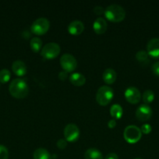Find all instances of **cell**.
I'll return each mask as SVG.
<instances>
[{"label": "cell", "mask_w": 159, "mask_h": 159, "mask_svg": "<svg viewBox=\"0 0 159 159\" xmlns=\"http://www.w3.org/2000/svg\"><path fill=\"white\" fill-rule=\"evenodd\" d=\"M115 125H116V121H115V119H111L108 123V126L110 128H113V127H115Z\"/></svg>", "instance_id": "obj_31"}, {"label": "cell", "mask_w": 159, "mask_h": 159, "mask_svg": "<svg viewBox=\"0 0 159 159\" xmlns=\"http://www.w3.org/2000/svg\"><path fill=\"white\" fill-rule=\"evenodd\" d=\"M142 132L138 127L135 125H129L125 128L123 136L127 142L134 144L141 138Z\"/></svg>", "instance_id": "obj_4"}, {"label": "cell", "mask_w": 159, "mask_h": 159, "mask_svg": "<svg viewBox=\"0 0 159 159\" xmlns=\"http://www.w3.org/2000/svg\"><path fill=\"white\" fill-rule=\"evenodd\" d=\"M9 158V152L6 147L0 144V159H8Z\"/></svg>", "instance_id": "obj_24"}, {"label": "cell", "mask_w": 159, "mask_h": 159, "mask_svg": "<svg viewBox=\"0 0 159 159\" xmlns=\"http://www.w3.org/2000/svg\"><path fill=\"white\" fill-rule=\"evenodd\" d=\"M11 77V73L10 71L8 69H2L0 71V82L2 83H6L9 81Z\"/></svg>", "instance_id": "obj_23"}, {"label": "cell", "mask_w": 159, "mask_h": 159, "mask_svg": "<svg viewBox=\"0 0 159 159\" xmlns=\"http://www.w3.org/2000/svg\"><path fill=\"white\" fill-rule=\"evenodd\" d=\"M60 65L64 71L70 72L76 69V66H77V61L74 56L72 55L71 54L65 53L61 56Z\"/></svg>", "instance_id": "obj_7"}, {"label": "cell", "mask_w": 159, "mask_h": 159, "mask_svg": "<svg viewBox=\"0 0 159 159\" xmlns=\"http://www.w3.org/2000/svg\"><path fill=\"white\" fill-rule=\"evenodd\" d=\"M104 16L112 22H119L124 20L126 11L124 8L118 4H111L104 9Z\"/></svg>", "instance_id": "obj_2"}, {"label": "cell", "mask_w": 159, "mask_h": 159, "mask_svg": "<svg viewBox=\"0 0 159 159\" xmlns=\"http://www.w3.org/2000/svg\"><path fill=\"white\" fill-rule=\"evenodd\" d=\"M30 46L31 48L34 52H37L41 49L42 40L39 37H33L30 41Z\"/></svg>", "instance_id": "obj_20"}, {"label": "cell", "mask_w": 159, "mask_h": 159, "mask_svg": "<svg viewBox=\"0 0 159 159\" xmlns=\"http://www.w3.org/2000/svg\"><path fill=\"white\" fill-rule=\"evenodd\" d=\"M9 91L13 97L22 99L28 94L29 87L23 79H15L9 84Z\"/></svg>", "instance_id": "obj_1"}, {"label": "cell", "mask_w": 159, "mask_h": 159, "mask_svg": "<svg viewBox=\"0 0 159 159\" xmlns=\"http://www.w3.org/2000/svg\"><path fill=\"white\" fill-rule=\"evenodd\" d=\"M103 80L107 84H112L115 81L117 78V74L113 68H106L102 75Z\"/></svg>", "instance_id": "obj_16"}, {"label": "cell", "mask_w": 159, "mask_h": 159, "mask_svg": "<svg viewBox=\"0 0 159 159\" xmlns=\"http://www.w3.org/2000/svg\"><path fill=\"white\" fill-rule=\"evenodd\" d=\"M60 46L55 42H50L46 43L42 48L41 54L46 59H51L57 57L60 53Z\"/></svg>", "instance_id": "obj_6"}, {"label": "cell", "mask_w": 159, "mask_h": 159, "mask_svg": "<svg viewBox=\"0 0 159 159\" xmlns=\"http://www.w3.org/2000/svg\"><path fill=\"white\" fill-rule=\"evenodd\" d=\"M136 58L141 64H147L150 61L149 54L145 51H139L136 54Z\"/></svg>", "instance_id": "obj_21"}, {"label": "cell", "mask_w": 159, "mask_h": 159, "mask_svg": "<svg viewBox=\"0 0 159 159\" xmlns=\"http://www.w3.org/2000/svg\"><path fill=\"white\" fill-rule=\"evenodd\" d=\"M70 81L76 86H81L86 82V77L80 72H73L70 75Z\"/></svg>", "instance_id": "obj_15"}, {"label": "cell", "mask_w": 159, "mask_h": 159, "mask_svg": "<svg viewBox=\"0 0 159 159\" xmlns=\"http://www.w3.org/2000/svg\"><path fill=\"white\" fill-rule=\"evenodd\" d=\"M85 159H103L101 152L95 148H90L85 152L84 154Z\"/></svg>", "instance_id": "obj_17"}, {"label": "cell", "mask_w": 159, "mask_h": 159, "mask_svg": "<svg viewBox=\"0 0 159 159\" xmlns=\"http://www.w3.org/2000/svg\"><path fill=\"white\" fill-rule=\"evenodd\" d=\"M134 159H141V158H134Z\"/></svg>", "instance_id": "obj_32"}, {"label": "cell", "mask_w": 159, "mask_h": 159, "mask_svg": "<svg viewBox=\"0 0 159 159\" xmlns=\"http://www.w3.org/2000/svg\"><path fill=\"white\" fill-rule=\"evenodd\" d=\"M147 52L151 57L159 58V38H152L148 41Z\"/></svg>", "instance_id": "obj_11"}, {"label": "cell", "mask_w": 159, "mask_h": 159, "mask_svg": "<svg viewBox=\"0 0 159 159\" xmlns=\"http://www.w3.org/2000/svg\"><path fill=\"white\" fill-rule=\"evenodd\" d=\"M50 26V23L48 19L45 17H40L34 20L31 24V30L34 34L37 35H41L45 34L48 30Z\"/></svg>", "instance_id": "obj_5"}, {"label": "cell", "mask_w": 159, "mask_h": 159, "mask_svg": "<svg viewBox=\"0 0 159 159\" xmlns=\"http://www.w3.org/2000/svg\"><path fill=\"white\" fill-rule=\"evenodd\" d=\"M142 98H143V101L145 102V104L151 103V102H153L154 99V92L150 89L146 90V91L143 92Z\"/></svg>", "instance_id": "obj_22"}, {"label": "cell", "mask_w": 159, "mask_h": 159, "mask_svg": "<svg viewBox=\"0 0 159 159\" xmlns=\"http://www.w3.org/2000/svg\"><path fill=\"white\" fill-rule=\"evenodd\" d=\"M12 70L17 75L23 76L26 72V64L21 60H17L13 61L12 65Z\"/></svg>", "instance_id": "obj_13"}, {"label": "cell", "mask_w": 159, "mask_h": 159, "mask_svg": "<svg viewBox=\"0 0 159 159\" xmlns=\"http://www.w3.org/2000/svg\"><path fill=\"white\" fill-rule=\"evenodd\" d=\"M57 146L60 149H64L67 146V141L65 139H59V141H57Z\"/></svg>", "instance_id": "obj_26"}, {"label": "cell", "mask_w": 159, "mask_h": 159, "mask_svg": "<svg viewBox=\"0 0 159 159\" xmlns=\"http://www.w3.org/2000/svg\"><path fill=\"white\" fill-rule=\"evenodd\" d=\"M93 28L97 34H104L107 30V22L102 17H98L94 22Z\"/></svg>", "instance_id": "obj_14"}, {"label": "cell", "mask_w": 159, "mask_h": 159, "mask_svg": "<svg viewBox=\"0 0 159 159\" xmlns=\"http://www.w3.org/2000/svg\"><path fill=\"white\" fill-rule=\"evenodd\" d=\"M123 113V110L119 104H113L110 108L111 116L115 119H119L122 117Z\"/></svg>", "instance_id": "obj_19"}, {"label": "cell", "mask_w": 159, "mask_h": 159, "mask_svg": "<svg viewBox=\"0 0 159 159\" xmlns=\"http://www.w3.org/2000/svg\"><path fill=\"white\" fill-rule=\"evenodd\" d=\"M152 116V109L147 104H141L136 110V116L140 121L148 120Z\"/></svg>", "instance_id": "obj_9"}, {"label": "cell", "mask_w": 159, "mask_h": 159, "mask_svg": "<svg viewBox=\"0 0 159 159\" xmlns=\"http://www.w3.org/2000/svg\"><path fill=\"white\" fill-rule=\"evenodd\" d=\"M34 159H51V155L48 150L43 148H37L34 152Z\"/></svg>", "instance_id": "obj_18"}, {"label": "cell", "mask_w": 159, "mask_h": 159, "mask_svg": "<svg viewBox=\"0 0 159 159\" xmlns=\"http://www.w3.org/2000/svg\"><path fill=\"white\" fill-rule=\"evenodd\" d=\"M140 130H141L142 133L145 134H147L151 133V130H152V127L150 124H144L141 126L140 127Z\"/></svg>", "instance_id": "obj_25"}, {"label": "cell", "mask_w": 159, "mask_h": 159, "mask_svg": "<svg viewBox=\"0 0 159 159\" xmlns=\"http://www.w3.org/2000/svg\"><path fill=\"white\" fill-rule=\"evenodd\" d=\"M68 77V74H67V71H60L59 73V79L62 81H65V79H67Z\"/></svg>", "instance_id": "obj_29"}, {"label": "cell", "mask_w": 159, "mask_h": 159, "mask_svg": "<svg viewBox=\"0 0 159 159\" xmlns=\"http://www.w3.org/2000/svg\"><path fill=\"white\" fill-rule=\"evenodd\" d=\"M84 30V25L80 20H73L69 24L68 31L73 35H78L81 34Z\"/></svg>", "instance_id": "obj_12"}, {"label": "cell", "mask_w": 159, "mask_h": 159, "mask_svg": "<svg viewBox=\"0 0 159 159\" xmlns=\"http://www.w3.org/2000/svg\"><path fill=\"white\" fill-rule=\"evenodd\" d=\"M114 96V92L111 87L102 85L96 93V100L101 106H106L111 102Z\"/></svg>", "instance_id": "obj_3"}, {"label": "cell", "mask_w": 159, "mask_h": 159, "mask_svg": "<svg viewBox=\"0 0 159 159\" xmlns=\"http://www.w3.org/2000/svg\"><path fill=\"white\" fill-rule=\"evenodd\" d=\"M104 159H118V155H117V154L112 152V153L108 154L105 156V158H104Z\"/></svg>", "instance_id": "obj_30"}, {"label": "cell", "mask_w": 159, "mask_h": 159, "mask_svg": "<svg viewBox=\"0 0 159 159\" xmlns=\"http://www.w3.org/2000/svg\"><path fill=\"white\" fill-rule=\"evenodd\" d=\"M153 73H154L155 75L159 76V61L155 62V63L153 64L152 68H151Z\"/></svg>", "instance_id": "obj_27"}, {"label": "cell", "mask_w": 159, "mask_h": 159, "mask_svg": "<svg viewBox=\"0 0 159 159\" xmlns=\"http://www.w3.org/2000/svg\"><path fill=\"white\" fill-rule=\"evenodd\" d=\"M80 129L75 124H67L64 129V136L66 141H74L79 138Z\"/></svg>", "instance_id": "obj_8"}, {"label": "cell", "mask_w": 159, "mask_h": 159, "mask_svg": "<svg viewBox=\"0 0 159 159\" xmlns=\"http://www.w3.org/2000/svg\"><path fill=\"white\" fill-rule=\"evenodd\" d=\"M94 12L98 15H101V14L104 13V9L101 6H96L94 8Z\"/></svg>", "instance_id": "obj_28"}, {"label": "cell", "mask_w": 159, "mask_h": 159, "mask_svg": "<svg viewBox=\"0 0 159 159\" xmlns=\"http://www.w3.org/2000/svg\"><path fill=\"white\" fill-rule=\"evenodd\" d=\"M125 97L128 102L132 104H136L140 102L141 94L140 90L135 86H129L125 91Z\"/></svg>", "instance_id": "obj_10"}]
</instances>
